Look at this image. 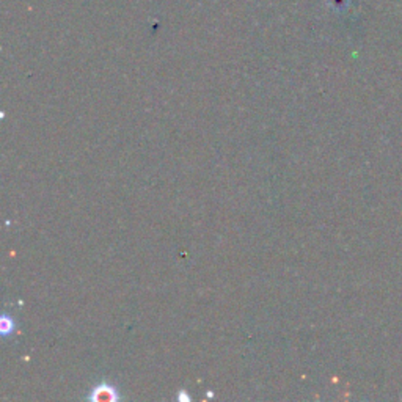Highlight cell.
<instances>
[{
	"mask_svg": "<svg viewBox=\"0 0 402 402\" xmlns=\"http://www.w3.org/2000/svg\"><path fill=\"white\" fill-rule=\"evenodd\" d=\"M13 330H15V322H13V319H10L8 316L2 317V321H0V331H2V335H8Z\"/></svg>",
	"mask_w": 402,
	"mask_h": 402,
	"instance_id": "7a4b0ae2",
	"label": "cell"
},
{
	"mask_svg": "<svg viewBox=\"0 0 402 402\" xmlns=\"http://www.w3.org/2000/svg\"><path fill=\"white\" fill-rule=\"evenodd\" d=\"M90 401L93 402H117L118 401V393L112 385L102 384L97 385L93 393L90 394Z\"/></svg>",
	"mask_w": 402,
	"mask_h": 402,
	"instance_id": "6da1fadb",
	"label": "cell"
}]
</instances>
